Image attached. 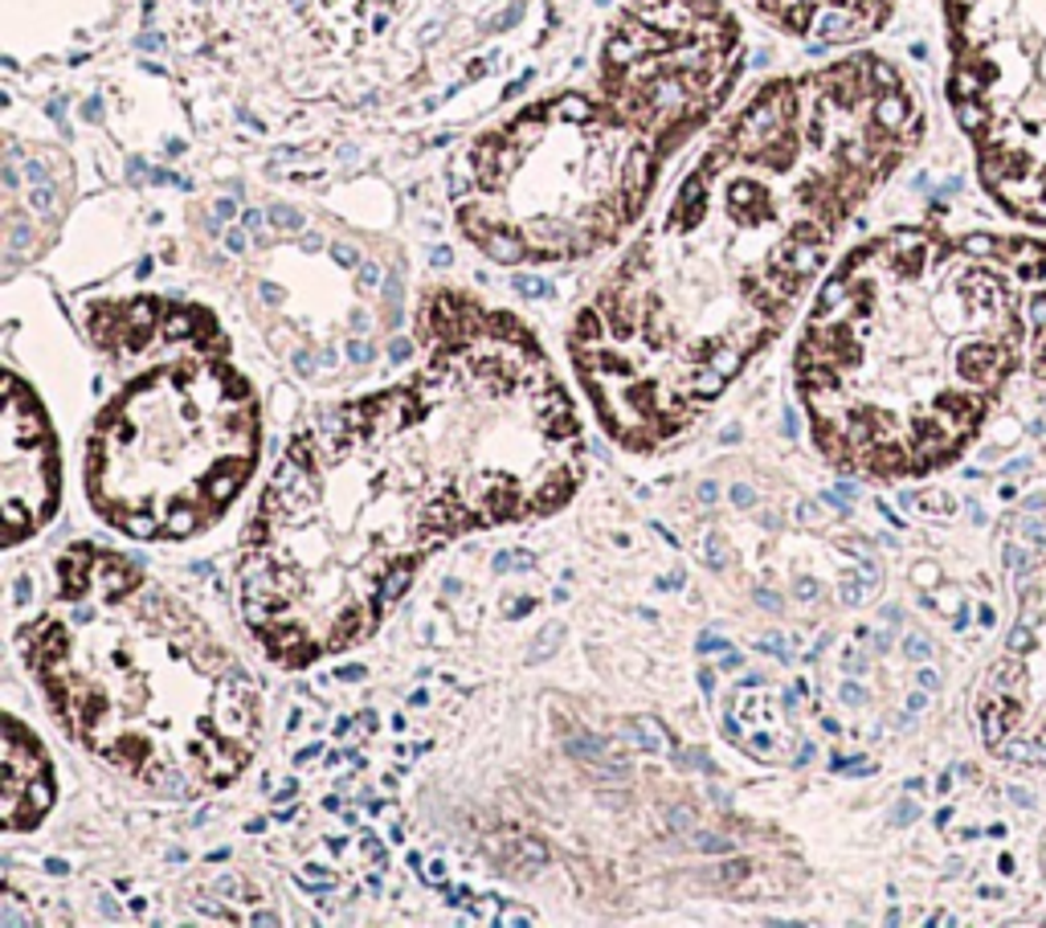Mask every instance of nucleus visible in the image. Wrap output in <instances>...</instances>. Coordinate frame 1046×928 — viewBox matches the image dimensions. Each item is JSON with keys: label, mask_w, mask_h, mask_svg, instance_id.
I'll return each mask as SVG.
<instances>
[{"label": "nucleus", "mask_w": 1046, "mask_h": 928, "mask_svg": "<svg viewBox=\"0 0 1046 928\" xmlns=\"http://www.w3.org/2000/svg\"><path fill=\"white\" fill-rule=\"evenodd\" d=\"M21 651L66 736L152 790H221L258 753L250 671L123 552L70 548Z\"/></svg>", "instance_id": "nucleus-4"}, {"label": "nucleus", "mask_w": 1046, "mask_h": 928, "mask_svg": "<svg viewBox=\"0 0 1046 928\" xmlns=\"http://www.w3.org/2000/svg\"><path fill=\"white\" fill-rule=\"evenodd\" d=\"M422 344L401 385L471 528L556 512L585 474V434L544 348L450 290L422 311Z\"/></svg>", "instance_id": "nucleus-6"}, {"label": "nucleus", "mask_w": 1046, "mask_h": 928, "mask_svg": "<svg viewBox=\"0 0 1046 928\" xmlns=\"http://www.w3.org/2000/svg\"><path fill=\"white\" fill-rule=\"evenodd\" d=\"M274 221H278V226H287V229L290 226L299 229V214H290V209H274Z\"/></svg>", "instance_id": "nucleus-13"}, {"label": "nucleus", "mask_w": 1046, "mask_h": 928, "mask_svg": "<svg viewBox=\"0 0 1046 928\" xmlns=\"http://www.w3.org/2000/svg\"><path fill=\"white\" fill-rule=\"evenodd\" d=\"M949 99L986 193L1046 229V0H944Z\"/></svg>", "instance_id": "nucleus-8"}, {"label": "nucleus", "mask_w": 1046, "mask_h": 928, "mask_svg": "<svg viewBox=\"0 0 1046 928\" xmlns=\"http://www.w3.org/2000/svg\"><path fill=\"white\" fill-rule=\"evenodd\" d=\"M474 532L401 385L290 438L238 561L242 618L278 667L368 639L434 548Z\"/></svg>", "instance_id": "nucleus-3"}, {"label": "nucleus", "mask_w": 1046, "mask_h": 928, "mask_svg": "<svg viewBox=\"0 0 1046 928\" xmlns=\"http://www.w3.org/2000/svg\"><path fill=\"white\" fill-rule=\"evenodd\" d=\"M1026 373L1046 385V238H1031V360Z\"/></svg>", "instance_id": "nucleus-11"}, {"label": "nucleus", "mask_w": 1046, "mask_h": 928, "mask_svg": "<svg viewBox=\"0 0 1046 928\" xmlns=\"http://www.w3.org/2000/svg\"><path fill=\"white\" fill-rule=\"evenodd\" d=\"M245 226L258 233V229H262V214H245Z\"/></svg>", "instance_id": "nucleus-14"}, {"label": "nucleus", "mask_w": 1046, "mask_h": 928, "mask_svg": "<svg viewBox=\"0 0 1046 928\" xmlns=\"http://www.w3.org/2000/svg\"><path fill=\"white\" fill-rule=\"evenodd\" d=\"M920 136L916 91L871 54L765 87L576 316L568 352L601 426L630 450L679 438L785 328Z\"/></svg>", "instance_id": "nucleus-1"}, {"label": "nucleus", "mask_w": 1046, "mask_h": 928, "mask_svg": "<svg viewBox=\"0 0 1046 928\" xmlns=\"http://www.w3.org/2000/svg\"><path fill=\"white\" fill-rule=\"evenodd\" d=\"M1031 238L899 226L842 259L797 344L809 438L859 479L969 450L1031 360Z\"/></svg>", "instance_id": "nucleus-2"}, {"label": "nucleus", "mask_w": 1046, "mask_h": 928, "mask_svg": "<svg viewBox=\"0 0 1046 928\" xmlns=\"http://www.w3.org/2000/svg\"><path fill=\"white\" fill-rule=\"evenodd\" d=\"M736 70L715 0H637L606 46V99L585 115L544 103L479 139L450 172L458 221L503 266L593 254L637 217L634 156L670 152Z\"/></svg>", "instance_id": "nucleus-5"}, {"label": "nucleus", "mask_w": 1046, "mask_h": 928, "mask_svg": "<svg viewBox=\"0 0 1046 928\" xmlns=\"http://www.w3.org/2000/svg\"><path fill=\"white\" fill-rule=\"evenodd\" d=\"M516 287L528 290V295H544V283H540V278H528V274H524V278H516Z\"/></svg>", "instance_id": "nucleus-12"}, {"label": "nucleus", "mask_w": 1046, "mask_h": 928, "mask_svg": "<svg viewBox=\"0 0 1046 928\" xmlns=\"http://www.w3.org/2000/svg\"><path fill=\"white\" fill-rule=\"evenodd\" d=\"M209 316L176 335L164 360L111 397L87 446V495L131 540H184L209 528L254 474L258 397L229 365Z\"/></svg>", "instance_id": "nucleus-7"}, {"label": "nucleus", "mask_w": 1046, "mask_h": 928, "mask_svg": "<svg viewBox=\"0 0 1046 928\" xmlns=\"http://www.w3.org/2000/svg\"><path fill=\"white\" fill-rule=\"evenodd\" d=\"M0 507H4V545L16 548L25 536L42 532L58 507V450L46 413L25 385H4V434H0Z\"/></svg>", "instance_id": "nucleus-9"}, {"label": "nucleus", "mask_w": 1046, "mask_h": 928, "mask_svg": "<svg viewBox=\"0 0 1046 928\" xmlns=\"http://www.w3.org/2000/svg\"><path fill=\"white\" fill-rule=\"evenodd\" d=\"M54 806V777L21 720H4V830H30Z\"/></svg>", "instance_id": "nucleus-10"}, {"label": "nucleus", "mask_w": 1046, "mask_h": 928, "mask_svg": "<svg viewBox=\"0 0 1046 928\" xmlns=\"http://www.w3.org/2000/svg\"><path fill=\"white\" fill-rule=\"evenodd\" d=\"M197 4H205V0H197Z\"/></svg>", "instance_id": "nucleus-15"}]
</instances>
